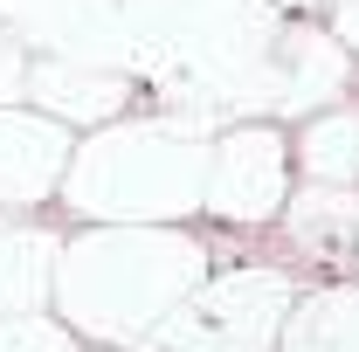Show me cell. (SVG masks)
<instances>
[{"label":"cell","instance_id":"7a4b0ae2","mask_svg":"<svg viewBox=\"0 0 359 352\" xmlns=\"http://www.w3.org/2000/svg\"><path fill=\"white\" fill-rule=\"evenodd\" d=\"M208 145L215 132L187 118L132 111L76 138L55 201L83 228H187V215H201L208 194Z\"/></svg>","mask_w":359,"mask_h":352},{"label":"cell","instance_id":"6da1fadb","mask_svg":"<svg viewBox=\"0 0 359 352\" xmlns=\"http://www.w3.org/2000/svg\"><path fill=\"white\" fill-rule=\"evenodd\" d=\"M208 242L187 228H76L55 256L62 325L111 352H145L215 269Z\"/></svg>","mask_w":359,"mask_h":352},{"label":"cell","instance_id":"8992f818","mask_svg":"<svg viewBox=\"0 0 359 352\" xmlns=\"http://www.w3.org/2000/svg\"><path fill=\"white\" fill-rule=\"evenodd\" d=\"M138 76L111 69V62H83V55H35L28 69V111H42L69 132H104L118 118H132Z\"/></svg>","mask_w":359,"mask_h":352},{"label":"cell","instance_id":"4fadbf2b","mask_svg":"<svg viewBox=\"0 0 359 352\" xmlns=\"http://www.w3.org/2000/svg\"><path fill=\"white\" fill-rule=\"evenodd\" d=\"M28 69H35V48H21L7 28H0V111L28 104Z\"/></svg>","mask_w":359,"mask_h":352},{"label":"cell","instance_id":"8fae6325","mask_svg":"<svg viewBox=\"0 0 359 352\" xmlns=\"http://www.w3.org/2000/svg\"><path fill=\"white\" fill-rule=\"evenodd\" d=\"M290 159H297L318 187H353V180H359V111L332 104V111L304 118V132H297V145H290Z\"/></svg>","mask_w":359,"mask_h":352},{"label":"cell","instance_id":"5b68a950","mask_svg":"<svg viewBox=\"0 0 359 352\" xmlns=\"http://www.w3.org/2000/svg\"><path fill=\"white\" fill-rule=\"evenodd\" d=\"M69 152H76L69 125H55V118L28 111V104L0 111V221L28 215V208H48L62 194Z\"/></svg>","mask_w":359,"mask_h":352},{"label":"cell","instance_id":"9a60e30c","mask_svg":"<svg viewBox=\"0 0 359 352\" xmlns=\"http://www.w3.org/2000/svg\"><path fill=\"white\" fill-rule=\"evenodd\" d=\"M353 263H359V235H353Z\"/></svg>","mask_w":359,"mask_h":352},{"label":"cell","instance_id":"9c48e42d","mask_svg":"<svg viewBox=\"0 0 359 352\" xmlns=\"http://www.w3.org/2000/svg\"><path fill=\"white\" fill-rule=\"evenodd\" d=\"M55 256H62V235L55 228L0 221V318L55 304Z\"/></svg>","mask_w":359,"mask_h":352},{"label":"cell","instance_id":"52a82bcc","mask_svg":"<svg viewBox=\"0 0 359 352\" xmlns=\"http://www.w3.org/2000/svg\"><path fill=\"white\" fill-rule=\"evenodd\" d=\"M353 76V55L332 28L318 21H283L276 35V55H269V118H318L332 111V97Z\"/></svg>","mask_w":359,"mask_h":352},{"label":"cell","instance_id":"5bb4252c","mask_svg":"<svg viewBox=\"0 0 359 352\" xmlns=\"http://www.w3.org/2000/svg\"><path fill=\"white\" fill-rule=\"evenodd\" d=\"M332 35L346 42V55H359V0H332Z\"/></svg>","mask_w":359,"mask_h":352},{"label":"cell","instance_id":"277c9868","mask_svg":"<svg viewBox=\"0 0 359 352\" xmlns=\"http://www.w3.org/2000/svg\"><path fill=\"white\" fill-rule=\"evenodd\" d=\"M283 201H290V138L269 118H242L215 132L201 215H215L222 228H263L283 215Z\"/></svg>","mask_w":359,"mask_h":352},{"label":"cell","instance_id":"30bf717a","mask_svg":"<svg viewBox=\"0 0 359 352\" xmlns=\"http://www.w3.org/2000/svg\"><path fill=\"white\" fill-rule=\"evenodd\" d=\"M290 208V249L297 256H318V263H346L359 235V201L346 187H304L283 201Z\"/></svg>","mask_w":359,"mask_h":352},{"label":"cell","instance_id":"7c38bea8","mask_svg":"<svg viewBox=\"0 0 359 352\" xmlns=\"http://www.w3.org/2000/svg\"><path fill=\"white\" fill-rule=\"evenodd\" d=\"M0 352H83V339L48 311H21V318H0Z\"/></svg>","mask_w":359,"mask_h":352},{"label":"cell","instance_id":"3957f363","mask_svg":"<svg viewBox=\"0 0 359 352\" xmlns=\"http://www.w3.org/2000/svg\"><path fill=\"white\" fill-rule=\"evenodd\" d=\"M290 325V276L269 263L208 276L145 352H269Z\"/></svg>","mask_w":359,"mask_h":352},{"label":"cell","instance_id":"ba28073f","mask_svg":"<svg viewBox=\"0 0 359 352\" xmlns=\"http://www.w3.org/2000/svg\"><path fill=\"white\" fill-rule=\"evenodd\" d=\"M118 0H0V28L35 55H83V62H118ZM132 76V69H125Z\"/></svg>","mask_w":359,"mask_h":352}]
</instances>
